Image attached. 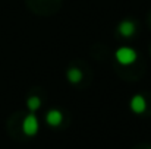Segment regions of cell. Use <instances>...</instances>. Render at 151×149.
Wrapping results in <instances>:
<instances>
[{"label":"cell","mask_w":151,"mask_h":149,"mask_svg":"<svg viewBox=\"0 0 151 149\" xmlns=\"http://www.w3.org/2000/svg\"><path fill=\"white\" fill-rule=\"evenodd\" d=\"M46 121H47V124L51 126V127H57V126H60L62 121H63V114H62L59 110H50V111L47 113V115H46Z\"/></svg>","instance_id":"obj_5"},{"label":"cell","mask_w":151,"mask_h":149,"mask_svg":"<svg viewBox=\"0 0 151 149\" xmlns=\"http://www.w3.org/2000/svg\"><path fill=\"white\" fill-rule=\"evenodd\" d=\"M40 129V124H38V118L34 115V114H29L24 118V123H22V130L27 136H34Z\"/></svg>","instance_id":"obj_2"},{"label":"cell","mask_w":151,"mask_h":149,"mask_svg":"<svg viewBox=\"0 0 151 149\" xmlns=\"http://www.w3.org/2000/svg\"><path fill=\"white\" fill-rule=\"evenodd\" d=\"M135 29H137L135 24H134L132 21H129V19H126V21H122V22L119 24V28H117L119 34H120L122 37H125V38H129V37H132V35L135 34Z\"/></svg>","instance_id":"obj_4"},{"label":"cell","mask_w":151,"mask_h":149,"mask_svg":"<svg viewBox=\"0 0 151 149\" xmlns=\"http://www.w3.org/2000/svg\"><path fill=\"white\" fill-rule=\"evenodd\" d=\"M40 105H41V99L38 97H29L27 101V107L29 111H37L40 108Z\"/></svg>","instance_id":"obj_7"},{"label":"cell","mask_w":151,"mask_h":149,"mask_svg":"<svg viewBox=\"0 0 151 149\" xmlns=\"http://www.w3.org/2000/svg\"><path fill=\"white\" fill-rule=\"evenodd\" d=\"M137 57H138L137 51L134 48H131V47H120V48L116 50V53H114L116 61L119 64H122V66H129V64L135 63Z\"/></svg>","instance_id":"obj_1"},{"label":"cell","mask_w":151,"mask_h":149,"mask_svg":"<svg viewBox=\"0 0 151 149\" xmlns=\"http://www.w3.org/2000/svg\"><path fill=\"white\" fill-rule=\"evenodd\" d=\"M131 110L135 113V114H142L145 110H147V101L142 95H135L131 99Z\"/></svg>","instance_id":"obj_3"},{"label":"cell","mask_w":151,"mask_h":149,"mask_svg":"<svg viewBox=\"0 0 151 149\" xmlns=\"http://www.w3.org/2000/svg\"><path fill=\"white\" fill-rule=\"evenodd\" d=\"M66 76H68V81L73 85L79 83L82 81V72L78 69V67H70L68 72H66Z\"/></svg>","instance_id":"obj_6"}]
</instances>
